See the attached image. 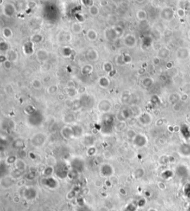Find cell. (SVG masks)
I'll return each mask as SVG.
<instances>
[{
    "mask_svg": "<svg viewBox=\"0 0 190 211\" xmlns=\"http://www.w3.org/2000/svg\"><path fill=\"white\" fill-rule=\"evenodd\" d=\"M188 211H190V206L189 207V208H188Z\"/></svg>",
    "mask_w": 190,
    "mask_h": 211,
    "instance_id": "41",
    "label": "cell"
},
{
    "mask_svg": "<svg viewBox=\"0 0 190 211\" xmlns=\"http://www.w3.org/2000/svg\"><path fill=\"white\" fill-rule=\"evenodd\" d=\"M43 115L41 112L37 111L34 113L33 114L28 116V122L30 125L33 127H38L42 125L43 122Z\"/></svg>",
    "mask_w": 190,
    "mask_h": 211,
    "instance_id": "2",
    "label": "cell"
},
{
    "mask_svg": "<svg viewBox=\"0 0 190 211\" xmlns=\"http://www.w3.org/2000/svg\"><path fill=\"white\" fill-rule=\"evenodd\" d=\"M131 98V94L129 91H123V94H122L121 95V99L122 102L124 103H127L129 102V100H130Z\"/></svg>",
    "mask_w": 190,
    "mask_h": 211,
    "instance_id": "24",
    "label": "cell"
},
{
    "mask_svg": "<svg viewBox=\"0 0 190 211\" xmlns=\"http://www.w3.org/2000/svg\"><path fill=\"white\" fill-rule=\"evenodd\" d=\"M61 135L65 139H70L74 138V133L71 126H65L61 130Z\"/></svg>",
    "mask_w": 190,
    "mask_h": 211,
    "instance_id": "12",
    "label": "cell"
},
{
    "mask_svg": "<svg viewBox=\"0 0 190 211\" xmlns=\"http://www.w3.org/2000/svg\"><path fill=\"white\" fill-rule=\"evenodd\" d=\"M15 165H16V169L18 170L22 171V172L25 170L26 165L22 159H17V161L15 163Z\"/></svg>",
    "mask_w": 190,
    "mask_h": 211,
    "instance_id": "21",
    "label": "cell"
},
{
    "mask_svg": "<svg viewBox=\"0 0 190 211\" xmlns=\"http://www.w3.org/2000/svg\"><path fill=\"white\" fill-rule=\"evenodd\" d=\"M74 119H75V117H74V115L71 114V113L65 115V117H64V121H65V122H66V123H68V124L74 122Z\"/></svg>",
    "mask_w": 190,
    "mask_h": 211,
    "instance_id": "26",
    "label": "cell"
},
{
    "mask_svg": "<svg viewBox=\"0 0 190 211\" xmlns=\"http://www.w3.org/2000/svg\"><path fill=\"white\" fill-rule=\"evenodd\" d=\"M138 208L139 207L136 202H130L126 205L123 211H137Z\"/></svg>",
    "mask_w": 190,
    "mask_h": 211,
    "instance_id": "19",
    "label": "cell"
},
{
    "mask_svg": "<svg viewBox=\"0 0 190 211\" xmlns=\"http://www.w3.org/2000/svg\"><path fill=\"white\" fill-rule=\"evenodd\" d=\"M148 211H157V210L154 209V208H149Z\"/></svg>",
    "mask_w": 190,
    "mask_h": 211,
    "instance_id": "40",
    "label": "cell"
},
{
    "mask_svg": "<svg viewBox=\"0 0 190 211\" xmlns=\"http://www.w3.org/2000/svg\"><path fill=\"white\" fill-rule=\"evenodd\" d=\"M152 80H151L150 78H145V79H144L142 81V84L145 88H149V87H151V85H152Z\"/></svg>",
    "mask_w": 190,
    "mask_h": 211,
    "instance_id": "32",
    "label": "cell"
},
{
    "mask_svg": "<svg viewBox=\"0 0 190 211\" xmlns=\"http://www.w3.org/2000/svg\"><path fill=\"white\" fill-rule=\"evenodd\" d=\"M71 128H72L73 133H74V138H79V137L83 136L84 130L80 125H73V126H71Z\"/></svg>",
    "mask_w": 190,
    "mask_h": 211,
    "instance_id": "16",
    "label": "cell"
},
{
    "mask_svg": "<svg viewBox=\"0 0 190 211\" xmlns=\"http://www.w3.org/2000/svg\"><path fill=\"white\" fill-rule=\"evenodd\" d=\"M68 170L66 168V167L64 166L63 165H57L56 170H55V173L59 177V178H65L68 175Z\"/></svg>",
    "mask_w": 190,
    "mask_h": 211,
    "instance_id": "11",
    "label": "cell"
},
{
    "mask_svg": "<svg viewBox=\"0 0 190 211\" xmlns=\"http://www.w3.org/2000/svg\"><path fill=\"white\" fill-rule=\"evenodd\" d=\"M134 146L137 148H141L145 147L148 143V138L145 136V135L142 133H137L136 136L132 140Z\"/></svg>",
    "mask_w": 190,
    "mask_h": 211,
    "instance_id": "4",
    "label": "cell"
},
{
    "mask_svg": "<svg viewBox=\"0 0 190 211\" xmlns=\"http://www.w3.org/2000/svg\"><path fill=\"white\" fill-rule=\"evenodd\" d=\"M114 169L109 164H103L99 168V174L103 178H108L114 175Z\"/></svg>",
    "mask_w": 190,
    "mask_h": 211,
    "instance_id": "6",
    "label": "cell"
},
{
    "mask_svg": "<svg viewBox=\"0 0 190 211\" xmlns=\"http://www.w3.org/2000/svg\"><path fill=\"white\" fill-rule=\"evenodd\" d=\"M22 196L28 201H31L37 197V190L33 187H28L23 190Z\"/></svg>",
    "mask_w": 190,
    "mask_h": 211,
    "instance_id": "7",
    "label": "cell"
},
{
    "mask_svg": "<svg viewBox=\"0 0 190 211\" xmlns=\"http://www.w3.org/2000/svg\"><path fill=\"white\" fill-rule=\"evenodd\" d=\"M98 110L100 113H108L111 110L112 108V104H111V102L108 99H102L100 101L98 104Z\"/></svg>",
    "mask_w": 190,
    "mask_h": 211,
    "instance_id": "8",
    "label": "cell"
},
{
    "mask_svg": "<svg viewBox=\"0 0 190 211\" xmlns=\"http://www.w3.org/2000/svg\"><path fill=\"white\" fill-rule=\"evenodd\" d=\"M47 137L44 133H38L33 136L31 138V144L35 147H41L45 143Z\"/></svg>",
    "mask_w": 190,
    "mask_h": 211,
    "instance_id": "3",
    "label": "cell"
},
{
    "mask_svg": "<svg viewBox=\"0 0 190 211\" xmlns=\"http://www.w3.org/2000/svg\"><path fill=\"white\" fill-rule=\"evenodd\" d=\"M113 107H114V109L119 110L120 109V107H121V105H120V104H119V103H117V104H114V106H113Z\"/></svg>",
    "mask_w": 190,
    "mask_h": 211,
    "instance_id": "39",
    "label": "cell"
},
{
    "mask_svg": "<svg viewBox=\"0 0 190 211\" xmlns=\"http://www.w3.org/2000/svg\"><path fill=\"white\" fill-rule=\"evenodd\" d=\"M96 153V149L94 146H91L88 147L87 150V155L88 156H94Z\"/></svg>",
    "mask_w": 190,
    "mask_h": 211,
    "instance_id": "29",
    "label": "cell"
},
{
    "mask_svg": "<svg viewBox=\"0 0 190 211\" xmlns=\"http://www.w3.org/2000/svg\"><path fill=\"white\" fill-rule=\"evenodd\" d=\"M96 211H109V210H108V208L106 207H99Z\"/></svg>",
    "mask_w": 190,
    "mask_h": 211,
    "instance_id": "38",
    "label": "cell"
},
{
    "mask_svg": "<svg viewBox=\"0 0 190 211\" xmlns=\"http://www.w3.org/2000/svg\"><path fill=\"white\" fill-rule=\"evenodd\" d=\"M71 169H72L73 170L76 171V172H82V171H83L85 167L84 161L82 160L80 158H75V159H74L71 161Z\"/></svg>",
    "mask_w": 190,
    "mask_h": 211,
    "instance_id": "9",
    "label": "cell"
},
{
    "mask_svg": "<svg viewBox=\"0 0 190 211\" xmlns=\"http://www.w3.org/2000/svg\"><path fill=\"white\" fill-rule=\"evenodd\" d=\"M17 158H16V156H13V155H12V156H7V158L6 159L5 162L7 164V165H12V164H15L16 163V162L17 161Z\"/></svg>",
    "mask_w": 190,
    "mask_h": 211,
    "instance_id": "27",
    "label": "cell"
},
{
    "mask_svg": "<svg viewBox=\"0 0 190 211\" xmlns=\"http://www.w3.org/2000/svg\"><path fill=\"white\" fill-rule=\"evenodd\" d=\"M32 86L34 89L39 90L42 87V84L41 81H39V79H34L32 82Z\"/></svg>",
    "mask_w": 190,
    "mask_h": 211,
    "instance_id": "28",
    "label": "cell"
},
{
    "mask_svg": "<svg viewBox=\"0 0 190 211\" xmlns=\"http://www.w3.org/2000/svg\"><path fill=\"white\" fill-rule=\"evenodd\" d=\"M186 186H187V185H186ZM185 194H186V196L187 197H188L189 199H190V188H189V185L187 186L186 188V190H185Z\"/></svg>",
    "mask_w": 190,
    "mask_h": 211,
    "instance_id": "36",
    "label": "cell"
},
{
    "mask_svg": "<svg viewBox=\"0 0 190 211\" xmlns=\"http://www.w3.org/2000/svg\"><path fill=\"white\" fill-rule=\"evenodd\" d=\"M77 90L74 88H68L67 93H68V95L69 96H74L77 95Z\"/></svg>",
    "mask_w": 190,
    "mask_h": 211,
    "instance_id": "34",
    "label": "cell"
},
{
    "mask_svg": "<svg viewBox=\"0 0 190 211\" xmlns=\"http://www.w3.org/2000/svg\"><path fill=\"white\" fill-rule=\"evenodd\" d=\"M114 128L117 131H123L126 128V121H119L117 124L114 125Z\"/></svg>",
    "mask_w": 190,
    "mask_h": 211,
    "instance_id": "22",
    "label": "cell"
},
{
    "mask_svg": "<svg viewBox=\"0 0 190 211\" xmlns=\"http://www.w3.org/2000/svg\"><path fill=\"white\" fill-rule=\"evenodd\" d=\"M36 111H37V109L33 105H28L25 108V113H26V114H28V116L33 114V113H35Z\"/></svg>",
    "mask_w": 190,
    "mask_h": 211,
    "instance_id": "25",
    "label": "cell"
},
{
    "mask_svg": "<svg viewBox=\"0 0 190 211\" xmlns=\"http://www.w3.org/2000/svg\"><path fill=\"white\" fill-rule=\"evenodd\" d=\"M133 111H132V108L129 107H124L117 114V119L119 121H126L127 119H130L132 116H133Z\"/></svg>",
    "mask_w": 190,
    "mask_h": 211,
    "instance_id": "10",
    "label": "cell"
},
{
    "mask_svg": "<svg viewBox=\"0 0 190 211\" xmlns=\"http://www.w3.org/2000/svg\"><path fill=\"white\" fill-rule=\"evenodd\" d=\"M136 203L139 208L143 207L145 205V204H146V200H145V199H143V198H141V199H138V200L137 201Z\"/></svg>",
    "mask_w": 190,
    "mask_h": 211,
    "instance_id": "33",
    "label": "cell"
},
{
    "mask_svg": "<svg viewBox=\"0 0 190 211\" xmlns=\"http://www.w3.org/2000/svg\"><path fill=\"white\" fill-rule=\"evenodd\" d=\"M49 211H54V210H49Z\"/></svg>",
    "mask_w": 190,
    "mask_h": 211,
    "instance_id": "42",
    "label": "cell"
},
{
    "mask_svg": "<svg viewBox=\"0 0 190 211\" xmlns=\"http://www.w3.org/2000/svg\"><path fill=\"white\" fill-rule=\"evenodd\" d=\"M25 141L23 139H21V138H17V139L15 140L13 143V148L15 149H18V150H23L25 148Z\"/></svg>",
    "mask_w": 190,
    "mask_h": 211,
    "instance_id": "18",
    "label": "cell"
},
{
    "mask_svg": "<svg viewBox=\"0 0 190 211\" xmlns=\"http://www.w3.org/2000/svg\"><path fill=\"white\" fill-rule=\"evenodd\" d=\"M144 174H145V171H144V169H142V167L137 168L134 170V175L136 178H142L144 175Z\"/></svg>",
    "mask_w": 190,
    "mask_h": 211,
    "instance_id": "23",
    "label": "cell"
},
{
    "mask_svg": "<svg viewBox=\"0 0 190 211\" xmlns=\"http://www.w3.org/2000/svg\"><path fill=\"white\" fill-rule=\"evenodd\" d=\"M114 130V117L106 113L102 119L100 127V133L104 136H108Z\"/></svg>",
    "mask_w": 190,
    "mask_h": 211,
    "instance_id": "1",
    "label": "cell"
},
{
    "mask_svg": "<svg viewBox=\"0 0 190 211\" xmlns=\"http://www.w3.org/2000/svg\"><path fill=\"white\" fill-rule=\"evenodd\" d=\"M138 120L142 125H150L151 122V116L148 113H142L138 116Z\"/></svg>",
    "mask_w": 190,
    "mask_h": 211,
    "instance_id": "13",
    "label": "cell"
},
{
    "mask_svg": "<svg viewBox=\"0 0 190 211\" xmlns=\"http://www.w3.org/2000/svg\"><path fill=\"white\" fill-rule=\"evenodd\" d=\"M77 211H91V210H90V208L83 205V206H80V207H79L78 210Z\"/></svg>",
    "mask_w": 190,
    "mask_h": 211,
    "instance_id": "35",
    "label": "cell"
},
{
    "mask_svg": "<svg viewBox=\"0 0 190 211\" xmlns=\"http://www.w3.org/2000/svg\"><path fill=\"white\" fill-rule=\"evenodd\" d=\"M58 99L59 101H63L65 99V95L63 94H58Z\"/></svg>",
    "mask_w": 190,
    "mask_h": 211,
    "instance_id": "37",
    "label": "cell"
},
{
    "mask_svg": "<svg viewBox=\"0 0 190 211\" xmlns=\"http://www.w3.org/2000/svg\"><path fill=\"white\" fill-rule=\"evenodd\" d=\"M95 141H96V138H95V137L93 135H86L85 136H83L82 143L85 146L91 147V146H94Z\"/></svg>",
    "mask_w": 190,
    "mask_h": 211,
    "instance_id": "14",
    "label": "cell"
},
{
    "mask_svg": "<svg viewBox=\"0 0 190 211\" xmlns=\"http://www.w3.org/2000/svg\"><path fill=\"white\" fill-rule=\"evenodd\" d=\"M55 173V170L53 168V166H50L48 165V167H46L43 170L42 174L45 177H50L53 175V174Z\"/></svg>",
    "mask_w": 190,
    "mask_h": 211,
    "instance_id": "20",
    "label": "cell"
},
{
    "mask_svg": "<svg viewBox=\"0 0 190 211\" xmlns=\"http://www.w3.org/2000/svg\"><path fill=\"white\" fill-rule=\"evenodd\" d=\"M137 134V133L132 129L128 130L127 132H126V136H127V137L129 138V139L133 140L134 138V137L136 136Z\"/></svg>",
    "mask_w": 190,
    "mask_h": 211,
    "instance_id": "30",
    "label": "cell"
},
{
    "mask_svg": "<svg viewBox=\"0 0 190 211\" xmlns=\"http://www.w3.org/2000/svg\"><path fill=\"white\" fill-rule=\"evenodd\" d=\"M13 177L4 176L1 179V185L3 188H9L13 184Z\"/></svg>",
    "mask_w": 190,
    "mask_h": 211,
    "instance_id": "15",
    "label": "cell"
},
{
    "mask_svg": "<svg viewBox=\"0 0 190 211\" xmlns=\"http://www.w3.org/2000/svg\"><path fill=\"white\" fill-rule=\"evenodd\" d=\"M41 182L43 185L45 186L48 188L51 189V190L56 189L59 186L58 180L53 176L44 177V178H42V180Z\"/></svg>",
    "mask_w": 190,
    "mask_h": 211,
    "instance_id": "5",
    "label": "cell"
},
{
    "mask_svg": "<svg viewBox=\"0 0 190 211\" xmlns=\"http://www.w3.org/2000/svg\"><path fill=\"white\" fill-rule=\"evenodd\" d=\"M58 91V87L56 85H51L47 89V93H48L50 95L56 94Z\"/></svg>",
    "mask_w": 190,
    "mask_h": 211,
    "instance_id": "31",
    "label": "cell"
},
{
    "mask_svg": "<svg viewBox=\"0 0 190 211\" xmlns=\"http://www.w3.org/2000/svg\"><path fill=\"white\" fill-rule=\"evenodd\" d=\"M98 84L102 89H108L110 86V80L107 77H101L98 81Z\"/></svg>",
    "mask_w": 190,
    "mask_h": 211,
    "instance_id": "17",
    "label": "cell"
}]
</instances>
